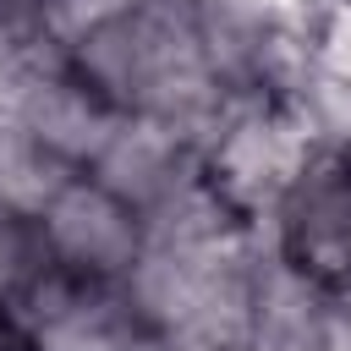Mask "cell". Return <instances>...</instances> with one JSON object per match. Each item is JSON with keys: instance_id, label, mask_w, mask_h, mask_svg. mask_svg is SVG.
<instances>
[{"instance_id": "obj_1", "label": "cell", "mask_w": 351, "mask_h": 351, "mask_svg": "<svg viewBox=\"0 0 351 351\" xmlns=\"http://www.w3.org/2000/svg\"><path fill=\"white\" fill-rule=\"evenodd\" d=\"M296 258L302 269H318L329 280H351V159L335 170H318L302 186V203L291 214Z\"/></svg>"}]
</instances>
